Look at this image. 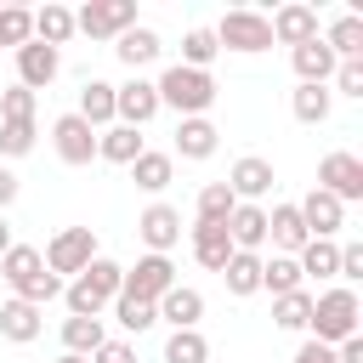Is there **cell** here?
<instances>
[{
	"instance_id": "cell-1",
	"label": "cell",
	"mask_w": 363,
	"mask_h": 363,
	"mask_svg": "<svg viewBox=\"0 0 363 363\" xmlns=\"http://www.w3.org/2000/svg\"><path fill=\"white\" fill-rule=\"evenodd\" d=\"M153 91H159V108H176L182 119H204L210 102H216V79L204 68H182V62H170L153 79Z\"/></svg>"
},
{
	"instance_id": "cell-2",
	"label": "cell",
	"mask_w": 363,
	"mask_h": 363,
	"mask_svg": "<svg viewBox=\"0 0 363 363\" xmlns=\"http://www.w3.org/2000/svg\"><path fill=\"white\" fill-rule=\"evenodd\" d=\"M119 284H125V267H119V261H108V255H96L74 284H62V301H68V312H74V318H96L102 306H113Z\"/></svg>"
},
{
	"instance_id": "cell-3",
	"label": "cell",
	"mask_w": 363,
	"mask_h": 363,
	"mask_svg": "<svg viewBox=\"0 0 363 363\" xmlns=\"http://www.w3.org/2000/svg\"><path fill=\"white\" fill-rule=\"evenodd\" d=\"M357 318H363V306H357V289H346V284H335V289H323V295H312V340L318 346H340V340H352L357 335Z\"/></svg>"
},
{
	"instance_id": "cell-4",
	"label": "cell",
	"mask_w": 363,
	"mask_h": 363,
	"mask_svg": "<svg viewBox=\"0 0 363 363\" xmlns=\"http://www.w3.org/2000/svg\"><path fill=\"white\" fill-rule=\"evenodd\" d=\"M210 34H216V45H221V51H244V57L272 51V23H267L261 11H250V6H233Z\"/></svg>"
},
{
	"instance_id": "cell-5",
	"label": "cell",
	"mask_w": 363,
	"mask_h": 363,
	"mask_svg": "<svg viewBox=\"0 0 363 363\" xmlns=\"http://www.w3.org/2000/svg\"><path fill=\"white\" fill-rule=\"evenodd\" d=\"M125 28H136V0H85L74 11V34L85 40H119Z\"/></svg>"
},
{
	"instance_id": "cell-6",
	"label": "cell",
	"mask_w": 363,
	"mask_h": 363,
	"mask_svg": "<svg viewBox=\"0 0 363 363\" xmlns=\"http://www.w3.org/2000/svg\"><path fill=\"white\" fill-rule=\"evenodd\" d=\"M45 272H57V278H79L91 261H96V233L91 227H62L51 244H45Z\"/></svg>"
},
{
	"instance_id": "cell-7",
	"label": "cell",
	"mask_w": 363,
	"mask_h": 363,
	"mask_svg": "<svg viewBox=\"0 0 363 363\" xmlns=\"http://www.w3.org/2000/svg\"><path fill=\"white\" fill-rule=\"evenodd\" d=\"M318 187H323L329 199H340V204L363 199V159H357V153H346V147L323 153V159H318Z\"/></svg>"
},
{
	"instance_id": "cell-8",
	"label": "cell",
	"mask_w": 363,
	"mask_h": 363,
	"mask_svg": "<svg viewBox=\"0 0 363 363\" xmlns=\"http://www.w3.org/2000/svg\"><path fill=\"white\" fill-rule=\"evenodd\" d=\"M51 147H57L62 164H91L96 159V130L79 113H57L51 119Z\"/></svg>"
},
{
	"instance_id": "cell-9",
	"label": "cell",
	"mask_w": 363,
	"mask_h": 363,
	"mask_svg": "<svg viewBox=\"0 0 363 363\" xmlns=\"http://www.w3.org/2000/svg\"><path fill=\"white\" fill-rule=\"evenodd\" d=\"M153 113H159V91H153V79H125V85H113V125L142 130Z\"/></svg>"
},
{
	"instance_id": "cell-10",
	"label": "cell",
	"mask_w": 363,
	"mask_h": 363,
	"mask_svg": "<svg viewBox=\"0 0 363 363\" xmlns=\"http://www.w3.org/2000/svg\"><path fill=\"white\" fill-rule=\"evenodd\" d=\"M272 164L261 159V153H244V159H233V170H227V193L238 199V204H261L267 193H272Z\"/></svg>"
},
{
	"instance_id": "cell-11",
	"label": "cell",
	"mask_w": 363,
	"mask_h": 363,
	"mask_svg": "<svg viewBox=\"0 0 363 363\" xmlns=\"http://www.w3.org/2000/svg\"><path fill=\"white\" fill-rule=\"evenodd\" d=\"M136 233H142L147 255H170V250L182 244V210H176V204H147V210L136 216Z\"/></svg>"
},
{
	"instance_id": "cell-12",
	"label": "cell",
	"mask_w": 363,
	"mask_h": 363,
	"mask_svg": "<svg viewBox=\"0 0 363 363\" xmlns=\"http://www.w3.org/2000/svg\"><path fill=\"white\" fill-rule=\"evenodd\" d=\"M170 284H176V267H170V255H142L136 267H125V284H119V295H136V301H159Z\"/></svg>"
},
{
	"instance_id": "cell-13",
	"label": "cell",
	"mask_w": 363,
	"mask_h": 363,
	"mask_svg": "<svg viewBox=\"0 0 363 363\" xmlns=\"http://www.w3.org/2000/svg\"><path fill=\"white\" fill-rule=\"evenodd\" d=\"M57 74H62V51H51V45H40V40L17 45V85H28V91H45Z\"/></svg>"
},
{
	"instance_id": "cell-14",
	"label": "cell",
	"mask_w": 363,
	"mask_h": 363,
	"mask_svg": "<svg viewBox=\"0 0 363 363\" xmlns=\"http://www.w3.org/2000/svg\"><path fill=\"white\" fill-rule=\"evenodd\" d=\"M295 210H301V221H306V238H335V233L346 227V204H340V199H329L323 187H312Z\"/></svg>"
},
{
	"instance_id": "cell-15",
	"label": "cell",
	"mask_w": 363,
	"mask_h": 363,
	"mask_svg": "<svg viewBox=\"0 0 363 363\" xmlns=\"http://www.w3.org/2000/svg\"><path fill=\"white\" fill-rule=\"evenodd\" d=\"M267 23H272V45H289V51H295V45H306V40L318 34V11H312V6H301V0L278 6Z\"/></svg>"
},
{
	"instance_id": "cell-16",
	"label": "cell",
	"mask_w": 363,
	"mask_h": 363,
	"mask_svg": "<svg viewBox=\"0 0 363 363\" xmlns=\"http://www.w3.org/2000/svg\"><path fill=\"white\" fill-rule=\"evenodd\" d=\"M153 312H159V323H170V329H199V318H204V295L187 289V284H170V289L153 301Z\"/></svg>"
},
{
	"instance_id": "cell-17",
	"label": "cell",
	"mask_w": 363,
	"mask_h": 363,
	"mask_svg": "<svg viewBox=\"0 0 363 363\" xmlns=\"http://www.w3.org/2000/svg\"><path fill=\"white\" fill-rule=\"evenodd\" d=\"M227 238H233V250L261 255V244H267V204H233V216H227Z\"/></svg>"
},
{
	"instance_id": "cell-18",
	"label": "cell",
	"mask_w": 363,
	"mask_h": 363,
	"mask_svg": "<svg viewBox=\"0 0 363 363\" xmlns=\"http://www.w3.org/2000/svg\"><path fill=\"white\" fill-rule=\"evenodd\" d=\"M267 238H272L278 255H301V244H306L301 210H295V204H272V210H267Z\"/></svg>"
},
{
	"instance_id": "cell-19",
	"label": "cell",
	"mask_w": 363,
	"mask_h": 363,
	"mask_svg": "<svg viewBox=\"0 0 363 363\" xmlns=\"http://www.w3.org/2000/svg\"><path fill=\"white\" fill-rule=\"evenodd\" d=\"M318 40L335 51V62H357V57H363V17H357V11H340Z\"/></svg>"
},
{
	"instance_id": "cell-20",
	"label": "cell",
	"mask_w": 363,
	"mask_h": 363,
	"mask_svg": "<svg viewBox=\"0 0 363 363\" xmlns=\"http://www.w3.org/2000/svg\"><path fill=\"white\" fill-rule=\"evenodd\" d=\"M289 62H295V74H301V85H329V74H335V51L312 34L306 45H295L289 51Z\"/></svg>"
},
{
	"instance_id": "cell-21",
	"label": "cell",
	"mask_w": 363,
	"mask_h": 363,
	"mask_svg": "<svg viewBox=\"0 0 363 363\" xmlns=\"http://www.w3.org/2000/svg\"><path fill=\"white\" fill-rule=\"evenodd\" d=\"M221 147V130L210 125V119H182L176 125V153L170 159H210Z\"/></svg>"
},
{
	"instance_id": "cell-22",
	"label": "cell",
	"mask_w": 363,
	"mask_h": 363,
	"mask_svg": "<svg viewBox=\"0 0 363 363\" xmlns=\"http://www.w3.org/2000/svg\"><path fill=\"white\" fill-rule=\"evenodd\" d=\"M40 329H45V323H40V306H28V301H17V295L0 306V340H11V346H28Z\"/></svg>"
},
{
	"instance_id": "cell-23",
	"label": "cell",
	"mask_w": 363,
	"mask_h": 363,
	"mask_svg": "<svg viewBox=\"0 0 363 363\" xmlns=\"http://www.w3.org/2000/svg\"><path fill=\"white\" fill-rule=\"evenodd\" d=\"M159 51H164V45H159V34H153L147 23H136V28H125V34L113 40V57H119L125 68H147Z\"/></svg>"
},
{
	"instance_id": "cell-24",
	"label": "cell",
	"mask_w": 363,
	"mask_h": 363,
	"mask_svg": "<svg viewBox=\"0 0 363 363\" xmlns=\"http://www.w3.org/2000/svg\"><path fill=\"white\" fill-rule=\"evenodd\" d=\"M136 153H142V130H130V125H108V130H96V159H108V164H136Z\"/></svg>"
},
{
	"instance_id": "cell-25",
	"label": "cell",
	"mask_w": 363,
	"mask_h": 363,
	"mask_svg": "<svg viewBox=\"0 0 363 363\" xmlns=\"http://www.w3.org/2000/svg\"><path fill=\"white\" fill-rule=\"evenodd\" d=\"M227 255H233L227 227H204V221H193V261H199L204 272H221V267H227Z\"/></svg>"
},
{
	"instance_id": "cell-26",
	"label": "cell",
	"mask_w": 363,
	"mask_h": 363,
	"mask_svg": "<svg viewBox=\"0 0 363 363\" xmlns=\"http://www.w3.org/2000/svg\"><path fill=\"white\" fill-rule=\"evenodd\" d=\"M34 40H40V45H51V51H57V45H68V40H74V11H68V6H57V0H45V6L34 11Z\"/></svg>"
},
{
	"instance_id": "cell-27",
	"label": "cell",
	"mask_w": 363,
	"mask_h": 363,
	"mask_svg": "<svg viewBox=\"0 0 363 363\" xmlns=\"http://www.w3.org/2000/svg\"><path fill=\"white\" fill-rule=\"evenodd\" d=\"M91 130H108L113 125V85L108 79H85V91H79V108H74Z\"/></svg>"
},
{
	"instance_id": "cell-28",
	"label": "cell",
	"mask_w": 363,
	"mask_h": 363,
	"mask_svg": "<svg viewBox=\"0 0 363 363\" xmlns=\"http://www.w3.org/2000/svg\"><path fill=\"white\" fill-rule=\"evenodd\" d=\"M170 176H176V159H170V153H153V147H142L136 164H130V182H136L142 193H164Z\"/></svg>"
},
{
	"instance_id": "cell-29",
	"label": "cell",
	"mask_w": 363,
	"mask_h": 363,
	"mask_svg": "<svg viewBox=\"0 0 363 363\" xmlns=\"http://www.w3.org/2000/svg\"><path fill=\"white\" fill-rule=\"evenodd\" d=\"M295 267H301V278H335V267H340V244H335V238H306L301 255H295Z\"/></svg>"
},
{
	"instance_id": "cell-30",
	"label": "cell",
	"mask_w": 363,
	"mask_h": 363,
	"mask_svg": "<svg viewBox=\"0 0 363 363\" xmlns=\"http://www.w3.org/2000/svg\"><path fill=\"white\" fill-rule=\"evenodd\" d=\"M261 289L278 301V295H289V289H306V278H301V267H295V255H261Z\"/></svg>"
},
{
	"instance_id": "cell-31",
	"label": "cell",
	"mask_w": 363,
	"mask_h": 363,
	"mask_svg": "<svg viewBox=\"0 0 363 363\" xmlns=\"http://www.w3.org/2000/svg\"><path fill=\"white\" fill-rule=\"evenodd\" d=\"M221 278H227V295H255V289H261V255L233 250L227 267H221Z\"/></svg>"
},
{
	"instance_id": "cell-32",
	"label": "cell",
	"mask_w": 363,
	"mask_h": 363,
	"mask_svg": "<svg viewBox=\"0 0 363 363\" xmlns=\"http://www.w3.org/2000/svg\"><path fill=\"white\" fill-rule=\"evenodd\" d=\"M102 340H108L102 318H62V352H74V357H91Z\"/></svg>"
},
{
	"instance_id": "cell-33",
	"label": "cell",
	"mask_w": 363,
	"mask_h": 363,
	"mask_svg": "<svg viewBox=\"0 0 363 363\" xmlns=\"http://www.w3.org/2000/svg\"><path fill=\"white\" fill-rule=\"evenodd\" d=\"M289 108H295L301 125H323L329 108H335V96H329V85H295L289 91Z\"/></svg>"
},
{
	"instance_id": "cell-34",
	"label": "cell",
	"mask_w": 363,
	"mask_h": 363,
	"mask_svg": "<svg viewBox=\"0 0 363 363\" xmlns=\"http://www.w3.org/2000/svg\"><path fill=\"white\" fill-rule=\"evenodd\" d=\"M34 272H45V261H40V250H34V244H11V250L0 255V278H6L11 289H23Z\"/></svg>"
},
{
	"instance_id": "cell-35",
	"label": "cell",
	"mask_w": 363,
	"mask_h": 363,
	"mask_svg": "<svg viewBox=\"0 0 363 363\" xmlns=\"http://www.w3.org/2000/svg\"><path fill=\"white\" fill-rule=\"evenodd\" d=\"M233 204H238V199L227 193V182H204V187H199V210H193V216H199L204 227H227Z\"/></svg>"
},
{
	"instance_id": "cell-36",
	"label": "cell",
	"mask_w": 363,
	"mask_h": 363,
	"mask_svg": "<svg viewBox=\"0 0 363 363\" xmlns=\"http://www.w3.org/2000/svg\"><path fill=\"white\" fill-rule=\"evenodd\" d=\"M164 363H210V340H204L199 329H170Z\"/></svg>"
},
{
	"instance_id": "cell-37",
	"label": "cell",
	"mask_w": 363,
	"mask_h": 363,
	"mask_svg": "<svg viewBox=\"0 0 363 363\" xmlns=\"http://www.w3.org/2000/svg\"><path fill=\"white\" fill-rule=\"evenodd\" d=\"M272 323H278V329H306V323H312V295H306V289L278 295V301H272Z\"/></svg>"
},
{
	"instance_id": "cell-38",
	"label": "cell",
	"mask_w": 363,
	"mask_h": 363,
	"mask_svg": "<svg viewBox=\"0 0 363 363\" xmlns=\"http://www.w3.org/2000/svg\"><path fill=\"white\" fill-rule=\"evenodd\" d=\"M216 57H221L216 34H210V28H187V40H182V68H204V74H210Z\"/></svg>"
},
{
	"instance_id": "cell-39",
	"label": "cell",
	"mask_w": 363,
	"mask_h": 363,
	"mask_svg": "<svg viewBox=\"0 0 363 363\" xmlns=\"http://www.w3.org/2000/svg\"><path fill=\"white\" fill-rule=\"evenodd\" d=\"M34 40V11L28 6H0V45H28Z\"/></svg>"
},
{
	"instance_id": "cell-40",
	"label": "cell",
	"mask_w": 363,
	"mask_h": 363,
	"mask_svg": "<svg viewBox=\"0 0 363 363\" xmlns=\"http://www.w3.org/2000/svg\"><path fill=\"white\" fill-rule=\"evenodd\" d=\"M113 318H119L130 335H142V329H153V323H159L153 301H136V295H113Z\"/></svg>"
},
{
	"instance_id": "cell-41",
	"label": "cell",
	"mask_w": 363,
	"mask_h": 363,
	"mask_svg": "<svg viewBox=\"0 0 363 363\" xmlns=\"http://www.w3.org/2000/svg\"><path fill=\"white\" fill-rule=\"evenodd\" d=\"M34 153V119H0V159Z\"/></svg>"
},
{
	"instance_id": "cell-42",
	"label": "cell",
	"mask_w": 363,
	"mask_h": 363,
	"mask_svg": "<svg viewBox=\"0 0 363 363\" xmlns=\"http://www.w3.org/2000/svg\"><path fill=\"white\" fill-rule=\"evenodd\" d=\"M0 119H34V91H28V85L0 91Z\"/></svg>"
},
{
	"instance_id": "cell-43",
	"label": "cell",
	"mask_w": 363,
	"mask_h": 363,
	"mask_svg": "<svg viewBox=\"0 0 363 363\" xmlns=\"http://www.w3.org/2000/svg\"><path fill=\"white\" fill-rule=\"evenodd\" d=\"M329 79H335V91H340V96H363V57H357V62H335V74H329ZM335 91H329V96H335Z\"/></svg>"
},
{
	"instance_id": "cell-44",
	"label": "cell",
	"mask_w": 363,
	"mask_h": 363,
	"mask_svg": "<svg viewBox=\"0 0 363 363\" xmlns=\"http://www.w3.org/2000/svg\"><path fill=\"white\" fill-rule=\"evenodd\" d=\"M335 278H346V289L363 278V244H340V267H335Z\"/></svg>"
},
{
	"instance_id": "cell-45",
	"label": "cell",
	"mask_w": 363,
	"mask_h": 363,
	"mask_svg": "<svg viewBox=\"0 0 363 363\" xmlns=\"http://www.w3.org/2000/svg\"><path fill=\"white\" fill-rule=\"evenodd\" d=\"M91 363H136V352H130L125 340H102V346L91 352Z\"/></svg>"
},
{
	"instance_id": "cell-46",
	"label": "cell",
	"mask_w": 363,
	"mask_h": 363,
	"mask_svg": "<svg viewBox=\"0 0 363 363\" xmlns=\"http://www.w3.org/2000/svg\"><path fill=\"white\" fill-rule=\"evenodd\" d=\"M289 363H335V346H318V340H306V346H301Z\"/></svg>"
},
{
	"instance_id": "cell-47",
	"label": "cell",
	"mask_w": 363,
	"mask_h": 363,
	"mask_svg": "<svg viewBox=\"0 0 363 363\" xmlns=\"http://www.w3.org/2000/svg\"><path fill=\"white\" fill-rule=\"evenodd\" d=\"M17 187H23V182H17V176H11L6 164H0V216L11 210V199H17Z\"/></svg>"
},
{
	"instance_id": "cell-48",
	"label": "cell",
	"mask_w": 363,
	"mask_h": 363,
	"mask_svg": "<svg viewBox=\"0 0 363 363\" xmlns=\"http://www.w3.org/2000/svg\"><path fill=\"white\" fill-rule=\"evenodd\" d=\"M11 244H17V238H11V216H0V255H6Z\"/></svg>"
},
{
	"instance_id": "cell-49",
	"label": "cell",
	"mask_w": 363,
	"mask_h": 363,
	"mask_svg": "<svg viewBox=\"0 0 363 363\" xmlns=\"http://www.w3.org/2000/svg\"><path fill=\"white\" fill-rule=\"evenodd\" d=\"M57 363H91V357H74V352H62V357H57Z\"/></svg>"
}]
</instances>
